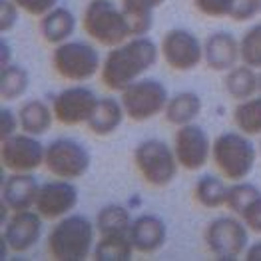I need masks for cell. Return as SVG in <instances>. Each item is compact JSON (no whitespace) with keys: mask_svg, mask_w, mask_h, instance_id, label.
<instances>
[{"mask_svg":"<svg viewBox=\"0 0 261 261\" xmlns=\"http://www.w3.org/2000/svg\"><path fill=\"white\" fill-rule=\"evenodd\" d=\"M160 54V48L148 36H132L126 42L114 46L106 54L100 70L104 86L114 92L126 90L155 66Z\"/></svg>","mask_w":261,"mask_h":261,"instance_id":"6da1fadb","label":"cell"},{"mask_svg":"<svg viewBox=\"0 0 261 261\" xmlns=\"http://www.w3.org/2000/svg\"><path fill=\"white\" fill-rule=\"evenodd\" d=\"M96 223L86 216L68 214L48 233V251L56 261H84L96 245Z\"/></svg>","mask_w":261,"mask_h":261,"instance_id":"7a4b0ae2","label":"cell"},{"mask_svg":"<svg viewBox=\"0 0 261 261\" xmlns=\"http://www.w3.org/2000/svg\"><path fill=\"white\" fill-rule=\"evenodd\" d=\"M84 32L92 40L102 46L114 48L132 38L130 22L122 6H116L112 0H92L88 2L82 16Z\"/></svg>","mask_w":261,"mask_h":261,"instance_id":"3957f363","label":"cell"},{"mask_svg":"<svg viewBox=\"0 0 261 261\" xmlns=\"http://www.w3.org/2000/svg\"><path fill=\"white\" fill-rule=\"evenodd\" d=\"M212 160L229 181H241L251 174L257 150L243 132H223L214 140Z\"/></svg>","mask_w":261,"mask_h":261,"instance_id":"277c9868","label":"cell"},{"mask_svg":"<svg viewBox=\"0 0 261 261\" xmlns=\"http://www.w3.org/2000/svg\"><path fill=\"white\" fill-rule=\"evenodd\" d=\"M134 164L146 184L153 188L170 186L177 175V158L174 146L162 140H144L134 150Z\"/></svg>","mask_w":261,"mask_h":261,"instance_id":"5b68a950","label":"cell"},{"mask_svg":"<svg viewBox=\"0 0 261 261\" xmlns=\"http://www.w3.org/2000/svg\"><path fill=\"white\" fill-rule=\"evenodd\" d=\"M100 52L84 40H66L52 52V66L68 82H86L102 70Z\"/></svg>","mask_w":261,"mask_h":261,"instance_id":"8992f818","label":"cell"},{"mask_svg":"<svg viewBox=\"0 0 261 261\" xmlns=\"http://www.w3.org/2000/svg\"><path fill=\"white\" fill-rule=\"evenodd\" d=\"M120 94L126 116L134 122H148L164 114L170 100L168 88L155 78H140Z\"/></svg>","mask_w":261,"mask_h":261,"instance_id":"52a82bcc","label":"cell"},{"mask_svg":"<svg viewBox=\"0 0 261 261\" xmlns=\"http://www.w3.org/2000/svg\"><path fill=\"white\" fill-rule=\"evenodd\" d=\"M203 240L216 259L236 261L249 245V229L241 219L216 218L207 223Z\"/></svg>","mask_w":261,"mask_h":261,"instance_id":"ba28073f","label":"cell"},{"mask_svg":"<svg viewBox=\"0 0 261 261\" xmlns=\"http://www.w3.org/2000/svg\"><path fill=\"white\" fill-rule=\"evenodd\" d=\"M92 158L88 148L72 138H58L52 140L46 146V160L44 166L48 168V172L56 177L62 179H78L84 177L90 170Z\"/></svg>","mask_w":261,"mask_h":261,"instance_id":"9c48e42d","label":"cell"},{"mask_svg":"<svg viewBox=\"0 0 261 261\" xmlns=\"http://www.w3.org/2000/svg\"><path fill=\"white\" fill-rule=\"evenodd\" d=\"M46 146L38 136L16 132L14 136L0 140V162L10 172H36L44 166Z\"/></svg>","mask_w":261,"mask_h":261,"instance_id":"30bf717a","label":"cell"},{"mask_svg":"<svg viewBox=\"0 0 261 261\" xmlns=\"http://www.w3.org/2000/svg\"><path fill=\"white\" fill-rule=\"evenodd\" d=\"M160 52L166 64L177 72H190L203 60V44L186 28L168 30L160 42Z\"/></svg>","mask_w":261,"mask_h":261,"instance_id":"8fae6325","label":"cell"},{"mask_svg":"<svg viewBox=\"0 0 261 261\" xmlns=\"http://www.w3.org/2000/svg\"><path fill=\"white\" fill-rule=\"evenodd\" d=\"M212 146L214 142L210 140L207 132L201 126H197L196 122L179 126L174 134V152L177 164L188 172L201 170L210 162Z\"/></svg>","mask_w":261,"mask_h":261,"instance_id":"7c38bea8","label":"cell"},{"mask_svg":"<svg viewBox=\"0 0 261 261\" xmlns=\"http://www.w3.org/2000/svg\"><path fill=\"white\" fill-rule=\"evenodd\" d=\"M98 96L88 86H70L64 88L52 98L54 118L64 126H78L88 124L94 110L98 106Z\"/></svg>","mask_w":261,"mask_h":261,"instance_id":"4fadbf2b","label":"cell"},{"mask_svg":"<svg viewBox=\"0 0 261 261\" xmlns=\"http://www.w3.org/2000/svg\"><path fill=\"white\" fill-rule=\"evenodd\" d=\"M78 205V188L72 184V179H54L40 186L38 199L34 210L44 219H60L68 216Z\"/></svg>","mask_w":261,"mask_h":261,"instance_id":"5bb4252c","label":"cell"},{"mask_svg":"<svg viewBox=\"0 0 261 261\" xmlns=\"http://www.w3.org/2000/svg\"><path fill=\"white\" fill-rule=\"evenodd\" d=\"M42 216L32 207V210H22L12 212L4 225V240L8 243V249L14 253H26L30 251L42 236Z\"/></svg>","mask_w":261,"mask_h":261,"instance_id":"9a60e30c","label":"cell"},{"mask_svg":"<svg viewBox=\"0 0 261 261\" xmlns=\"http://www.w3.org/2000/svg\"><path fill=\"white\" fill-rule=\"evenodd\" d=\"M40 192V184L32 172H12L6 179H2V196L0 201H4L10 212H22L32 210L36 205Z\"/></svg>","mask_w":261,"mask_h":261,"instance_id":"2e32d148","label":"cell"},{"mask_svg":"<svg viewBox=\"0 0 261 261\" xmlns=\"http://www.w3.org/2000/svg\"><path fill=\"white\" fill-rule=\"evenodd\" d=\"M241 60L240 40L231 32H214L203 42V62L210 70L227 72Z\"/></svg>","mask_w":261,"mask_h":261,"instance_id":"e0dca14e","label":"cell"},{"mask_svg":"<svg viewBox=\"0 0 261 261\" xmlns=\"http://www.w3.org/2000/svg\"><path fill=\"white\" fill-rule=\"evenodd\" d=\"M130 240L140 253H155L164 247L168 240V227L166 221L153 214H144L132 221Z\"/></svg>","mask_w":261,"mask_h":261,"instance_id":"ac0fdd59","label":"cell"},{"mask_svg":"<svg viewBox=\"0 0 261 261\" xmlns=\"http://www.w3.org/2000/svg\"><path fill=\"white\" fill-rule=\"evenodd\" d=\"M74 30H76V16L64 6H54L50 12L40 16V34L48 44L58 46L70 40Z\"/></svg>","mask_w":261,"mask_h":261,"instance_id":"d6986e66","label":"cell"},{"mask_svg":"<svg viewBox=\"0 0 261 261\" xmlns=\"http://www.w3.org/2000/svg\"><path fill=\"white\" fill-rule=\"evenodd\" d=\"M124 118H126V110L122 106V100L100 98L86 126L94 136H110L122 126Z\"/></svg>","mask_w":261,"mask_h":261,"instance_id":"ffe728a7","label":"cell"},{"mask_svg":"<svg viewBox=\"0 0 261 261\" xmlns=\"http://www.w3.org/2000/svg\"><path fill=\"white\" fill-rule=\"evenodd\" d=\"M223 88L233 100H247L259 92V74L255 72V68L241 62V66H233L225 72Z\"/></svg>","mask_w":261,"mask_h":261,"instance_id":"44dd1931","label":"cell"},{"mask_svg":"<svg viewBox=\"0 0 261 261\" xmlns=\"http://www.w3.org/2000/svg\"><path fill=\"white\" fill-rule=\"evenodd\" d=\"M199 114H201V98L196 92H177L170 96L168 106L164 110L166 120L175 128L194 124Z\"/></svg>","mask_w":261,"mask_h":261,"instance_id":"7402d4cb","label":"cell"},{"mask_svg":"<svg viewBox=\"0 0 261 261\" xmlns=\"http://www.w3.org/2000/svg\"><path fill=\"white\" fill-rule=\"evenodd\" d=\"M18 120H20V132L32 134V136H42L52 128L54 110L50 108L44 100H26L18 110Z\"/></svg>","mask_w":261,"mask_h":261,"instance_id":"603a6c76","label":"cell"},{"mask_svg":"<svg viewBox=\"0 0 261 261\" xmlns=\"http://www.w3.org/2000/svg\"><path fill=\"white\" fill-rule=\"evenodd\" d=\"M136 247L130 240V233H104L94 245L96 261H130Z\"/></svg>","mask_w":261,"mask_h":261,"instance_id":"cb8c5ba5","label":"cell"},{"mask_svg":"<svg viewBox=\"0 0 261 261\" xmlns=\"http://www.w3.org/2000/svg\"><path fill=\"white\" fill-rule=\"evenodd\" d=\"M227 184L218 177V175H201L196 181V188H194V197L199 205L207 207V210H216L225 205L227 201Z\"/></svg>","mask_w":261,"mask_h":261,"instance_id":"d4e9b609","label":"cell"},{"mask_svg":"<svg viewBox=\"0 0 261 261\" xmlns=\"http://www.w3.org/2000/svg\"><path fill=\"white\" fill-rule=\"evenodd\" d=\"M132 216L130 212L120 205V203H108L104 205L98 216H96V229L100 231V236L104 233H130L132 227Z\"/></svg>","mask_w":261,"mask_h":261,"instance_id":"484cf974","label":"cell"},{"mask_svg":"<svg viewBox=\"0 0 261 261\" xmlns=\"http://www.w3.org/2000/svg\"><path fill=\"white\" fill-rule=\"evenodd\" d=\"M30 86V74L24 66L8 64L0 70V98L16 100L26 94Z\"/></svg>","mask_w":261,"mask_h":261,"instance_id":"4316f807","label":"cell"},{"mask_svg":"<svg viewBox=\"0 0 261 261\" xmlns=\"http://www.w3.org/2000/svg\"><path fill=\"white\" fill-rule=\"evenodd\" d=\"M233 120L240 132L247 136H261V96L241 100L233 110Z\"/></svg>","mask_w":261,"mask_h":261,"instance_id":"83f0119b","label":"cell"},{"mask_svg":"<svg viewBox=\"0 0 261 261\" xmlns=\"http://www.w3.org/2000/svg\"><path fill=\"white\" fill-rule=\"evenodd\" d=\"M257 197H261V192L257 186L249 184V181H233V186H229V192H227V210H231L233 214L241 216Z\"/></svg>","mask_w":261,"mask_h":261,"instance_id":"f1b7e54d","label":"cell"},{"mask_svg":"<svg viewBox=\"0 0 261 261\" xmlns=\"http://www.w3.org/2000/svg\"><path fill=\"white\" fill-rule=\"evenodd\" d=\"M240 52L241 62L255 70L261 68V22L253 24L249 30L243 32L240 38Z\"/></svg>","mask_w":261,"mask_h":261,"instance_id":"f546056e","label":"cell"},{"mask_svg":"<svg viewBox=\"0 0 261 261\" xmlns=\"http://www.w3.org/2000/svg\"><path fill=\"white\" fill-rule=\"evenodd\" d=\"M194 6L210 18H229L231 8H233V0H194Z\"/></svg>","mask_w":261,"mask_h":261,"instance_id":"4dcf8cb0","label":"cell"},{"mask_svg":"<svg viewBox=\"0 0 261 261\" xmlns=\"http://www.w3.org/2000/svg\"><path fill=\"white\" fill-rule=\"evenodd\" d=\"M261 14V0H233L229 18L236 22H249Z\"/></svg>","mask_w":261,"mask_h":261,"instance_id":"1f68e13d","label":"cell"},{"mask_svg":"<svg viewBox=\"0 0 261 261\" xmlns=\"http://www.w3.org/2000/svg\"><path fill=\"white\" fill-rule=\"evenodd\" d=\"M164 2L166 0H122V8L128 16H153V10Z\"/></svg>","mask_w":261,"mask_h":261,"instance_id":"d6a6232c","label":"cell"},{"mask_svg":"<svg viewBox=\"0 0 261 261\" xmlns=\"http://www.w3.org/2000/svg\"><path fill=\"white\" fill-rule=\"evenodd\" d=\"M18 4L14 0H0V32H10L18 22Z\"/></svg>","mask_w":261,"mask_h":261,"instance_id":"836d02e7","label":"cell"},{"mask_svg":"<svg viewBox=\"0 0 261 261\" xmlns=\"http://www.w3.org/2000/svg\"><path fill=\"white\" fill-rule=\"evenodd\" d=\"M22 12L30 16H44L54 6H58V0H14Z\"/></svg>","mask_w":261,"mask_h":261,"instance_id":"e575fe53","label":"cell"},{"mask_svg":"<svg viewBox=\"0 0 261 261\" xmlns=\"http://www.w3.org/2000/svg\"><path fill=\"white\" fill-rule=\"evenodd\" d=\"M20 128V120L18 114H14L10 108L0 110V140H6L10 136H14Z\"/></svg>","mask_w":261,"mask_h":261,"instance_id":"d590c367","label":"cell"},{"mask_svg":"<svg viewBox=\"0 0 261 261\" xmlns=\"http://www.w3.org/2000/svg\"><path fill=\"white\" fill-rule=\"evenodd\" d=\"M240 218H241V221L247 225L249 231L261 233V197H257V199L241 214Z\"/></svg>","mask_w":261,"mask_h":261,"instance_id":"8d00e7d4","label":"cell"},{"mask_svg":"<svg viewBox=\"0 0 261 261\" xmlns=\"http://www.w3.org/2000/svg\"><path fill=\"white\" fill-rule=\"evenodd\" d=\"M128 22L132 36H148L153 26V16H128Z\"/></svg>","mask_w":261,"mask_h":261,"instance_id":"74e56055","label":"cell"},{"mask_svg":"<svg viewBox=\"0 0 261 261\" xmlns=\"http://www.w3.org/2000/svg\"><path fill=\"white\" fill-rule=\"evenodd\" d=\"M243 259L245 261H261V241L247 245V249H245V253H243Z\"/></svg>","mask_w":261,"mask_h":261,"instance_id":"f35d334b","label":"cell"},{"mask_svg":"<svg viewBox=\"0 0 261 261\" xmlns=\"http://www.w3.org/2000/svg\"><path fill=\"white\" fill-rule=\"evenodd\" d=\"M10 58H12V52H10V44L6 42L4 38L0 40V66L4 68V66L12 64L10 62Z\"/></svg>","mask_w":261,"mask_h":261,"instance_id":"ab89813d","label":"cell"},{"mask_svg":"<svg viewBox=\"0 0 261 261\" xmlns=\"http://www.w3.org/2000/svg\"><path fill=\"white\" fill-rule=\"evenodd\" d=\"M259 94H261V72H259Z\"/></svg>","mask_w":261,"mask_h":261,"instance_id":"60d3db41","label":"cell"},{"mask_svg":"<svg viewBox=\"0 0 261 261\" xmlns=\"http://www.w3.org/2000/svg\"><path fill=\"white\" fill-rule=\"evenodd\" d=\"M259 150H261V142H259Z\"/></svg>","mask_w":261,"mask_h":261,"instance_id":"b9f144b4","label":"cell"}]
</instances>
